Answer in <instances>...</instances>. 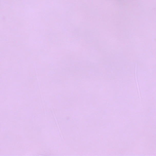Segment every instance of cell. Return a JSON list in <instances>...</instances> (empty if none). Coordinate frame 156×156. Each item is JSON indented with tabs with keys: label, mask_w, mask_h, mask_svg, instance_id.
Returning a JSON list of instances; mask_svg holds the SVG:
<instances>
[{
	"label": "cell",
	"mask_w": 156,
	"mask_h": 156,
	"mask_svg": "<svg viewBox=\"0 0 156 156\" xmlns=\"http://www.w3.org/2000/svg\"><path fill=\"white\" fill-rule=\"evenodd\" d=\"M135 77L136 84V86H137V90H138V93H139V98L141 101V95H140V87H139V84H138V79H137V63H136L135 67Z\"/></svg>",
	"instance_id": "6da1fadb"
},
{
	"label": "cell",
	"mask_w": 156,
	"mask_h": 156,
	"mask_svg": "<svg viewBox=\"0 0 156 156\" xmlns=\"http://www.w3.org/2000/svg\"><path fill=\"white\" fill-rule=\"evenodd\" d=\"M53 115H54V118H55V121H56V124H57V128H58V129H59V132H60V134H61V136H62V139L63 140V135H62V132H61V129H60V127H59V124H58V122H57V119H56V116H55V114H54V111H53Z\"/></svg>",
	"instance_id": "7a4b0ae2"
}]
</instances>
